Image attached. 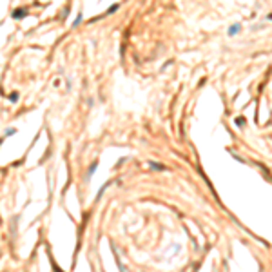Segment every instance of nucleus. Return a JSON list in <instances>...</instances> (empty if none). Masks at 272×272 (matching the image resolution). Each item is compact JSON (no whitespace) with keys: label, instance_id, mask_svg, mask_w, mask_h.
<instances>
[{"label":"nucleus","instance_id":"1","mask_svg":"<svg viewBox=\"0 0 272 272\" xmlns=\"http://www.w3.org/2000/svg\"><path fill=\"white\" fill-rule=\"evenodd\" d=\"M239 29H241V26L239 24H236V26H231V29H229V35H236V33H239Z\"/></svg>","mask_w":272,"mask_h":272},{"label":"nucleus","instance_id":"4","mask_svg":"<svg viewBox=\"0 0 272 272\" xmlns=\"http://www.w3.org/2000/svg\"><path fill=\"white\" fill-rule=\"evenodd\" d=\"M96 167H98V162H95V163L91 165V169H89V174H93V172H95V171H96Z\"/></svg>","mask_w":272,"mask_h":272},{"label":"nucleus","instance_id":"3","mask_svg":"<svg viewBox=\"0 0 272 272\" xmlns=\"http://www.w3.org/2000/svg\"><path fill=\"white\" fill-rule=\"evenodd\" d=\"M26 15H27L26 9H16V11H15V18H24Z\"/></svg>","mask_w":272,"mask_h":272},{"label":"nucleus","instance_id":"2","mask_svg":"<svg viewBox=\"0 0 272 272\" xmlns=\"http://www.w3.org/2000/svg\"><path fill=\"white\" fill-rule=\"evenodd\" d=\"M149 165L152 167V169H156V171H165V165H160V163H156V162H149Z\"/></svg>","mask_w":272,"mask_h":272}]
</instances>
